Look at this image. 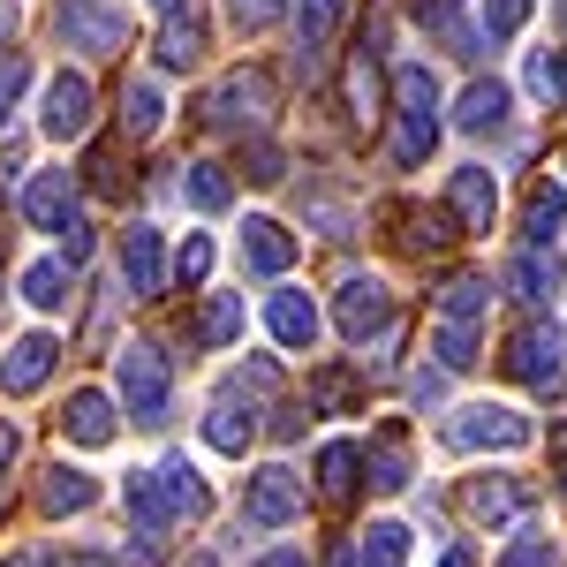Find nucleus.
<instances>
[{"instance_id": "nucleus-1", "label": "nucleus", "mask_w": 567, "mask_h": 567, "mask_svg": "<svg viewBox=\"0 0 567 567\" xmlns=\"http://www.w3.org/2000/svg\"><path fill=\"white\" fill-rule=\"evenodd\" d=\"M393 99H401V159L416 167V159H432V144H439V76L424 69V61H409L401 76H393Z\"/></svg>"}, {"instance_id": "nucleus-2", "label": "nucleus", "mask_w": 567, "mask_h": 567, "mask_svg": "<svg viewBox=\"0 0 567 567\" xmlns=\"http://www.w3.org/2000/svg\"><path fill=\"white\" fill-rule=\"evenodd\" d=\"M114 386H122L136 424H159L167 416V393H175V371H167V355L152 349V341H130V349L114 355Z\"/></svg>"}, {"instance_id": "nucleus-3", "label": "nucleus", "mask_w": 567, "mask_h": 567, "mask_svg": "<svg viewBox=\"0 0 567 567\" xmlns=\"http://www.w3.org/2000/svg\"><path fill=\"white\" fill-rule=\"evenodd\" d=\"M53 31L69 39V53H114L130 39V16L114 0H53Z\"/></svg>"}, {"instance_id": "nucleus-4", "label": "nucleus", "mask_w": 567, "mask_h": 567, "mask_svg": "<svg viewBox=\"0 0 567 567\" xmlns=\"http://www.w3.org/2000/svg\"><path fill=\"white\" fill-rule=\"evenodd\" d=\"M446 439H454V446H470V454H477V446H499V454H515V446H529V439H537V424H529L523 409H499V401H470V409H462V416L446 424Z\"/></svg>"}, {"instance_id": "nucleus-5", "label": "nucleus", "mask_w": 567, "mask_h": 567, "mask_svg": "<svg viewBox=\"0 0 567 567\" xmlns=\"http://www.w3.org/2000/svg\"><path fill=\"white\" fill-rule=\"evenodd\" d=\"M507 379H523L537 393H560L567 386V355H560V326H523L515 341H507Z\"/></svg>"}, {"instance_id": "nucleus-6", "label": "nucleus", "mask_w": 567, "mask_h": 567, "mask_svg": "<svg viewBox=\"0 0 567 567\" xmlns=\"http://www.w3.org/2000/svg\"><path fill=\"white\" fill-rule=\"evenodd\" d=\"M265 114H272V76H265V69H235V76L205 99V130H258Z\"/></svg>"}, {"instance_id": "nucleus-7", "label": "nucleus", "mask_w": 567, "mask_h": 567, "mask_svg": "<svg viewBox=\"0 0 567 567\" xmlns=\"http://www.w3.org/2000/svg\"><path fill=\"white\" fill-rule=\"evenodd\" d=\"M243 515H250L258 529H288L296 515H303V477L280 470V462L250 470V484H243Z\"/></svg>"}, {"instance_id": "nucleus-8", "label": "nucleus", "mask_w": 567, "mask_h": 567, "mask_svg": "<svg viewBox=\"0 0 567 567\" xmlns=\"http://www.w3.org/2000/svg\"><path fill=\"white\" fill-rule=\"evenodd\" d=\"M333 318H341V333H349V341H371V333H386V326H393L386 280H341V296H333Z\"/></svg>"}, {"instance_id": "nucleus-9", "label": "nucleus", "mask_w": 567, "mask_h": 567, "mask_svg": "<svg viewBox=\"0 0 567 567\" xmlns=\"http://www.w3.org/2000/svg\"><path fill=\"white\" fill-rule=\"evenodd\" d=\"M462 515L484 523V529L523 523V515H529V484H515V477H470V484H462Z\"/></svg>"}, {"instance_id": "nucleus-10", "label": "nucleus", "mask_w": 567, "mask_h": 567, "mask_svg": "<svg viewBox=\"0 0 567 567\" xmlns=\"http://www.w3.org/2000/svg\"><path fill=\"white\" fill-rule=\"evenodd\" d=\"M53 363H61V341L53 333H23L16 349L0 355V393H39L53 379Z\"/></svg>"}, {"instance_id": "nucleus-11", "label": "nucleus", "mask_w": 567, "mask_h": 567, "mask_svg": "<svg viewBox=\"0 0 567 567\" xmlns=\"http://www.w3.org/2000/svg\"><path fill=\"white\" fill-rule=\"evenodd\" d=\"M45 136H84L91 130V76H76V69H61L53 84H45Z\"/></svg>"}, {"instance_id": "nucleus-12", "label": "nucleus", "mask_w": 567, "mask_h": 567, "mask_svg": "<svg viewBox=\"0 0 567 567\" xmlns=\"http://www.w3.org/2000/svg\"><path fill=\"white\" fill-rule=\"evenodd\" d=\"M446 197H454V213H462L470 235H492V213H499V182H492V167H454V175H446Z\"/></svg>"}, {"instance_id": "nucleus-13", "label": "nucleus", "mask_w": 567, "mask_h": 567, "mask_svg": "<svg viewBox=\"0 0 567 567\" xmlns=\"http://www.w3.org/2000/svg\"><path fill=\"white\" fill-rule=\"evenodd\" d=\"M23 219H39V227H53V235H69L76 227V175H31V189H23Z\"/></svg>"}, {"instance_id": "nucleus-14", "label": "nucleus", "mask_w": 567, "mask_h": 567, "mask_svg": "<svg viewBox=\"0 0 567 567\" xmlns=\"http://www.w3.org/2000/svg\"><path fill=\"white\" fill-rule=\"evenodd\" d=\"M265 326H272L280 349H310L318 341V303H310L303 288H272L265 296Z\"/></svg>"}, {"instance_id": "nucleus-15", "label": "nucleus", "mask_w": 567, "mask_h": 567, "mask_svg": "<svg viewBox=\"0 0 567 567\" xmlns=\"http://www.w3.org/2000/svg\"><path fill=\"white\" fill-rule=\"evenodd\" d=\"M122 280H130V296H159V288H167L159 227H130V235H122Z\"/></svg>"}, {"instance_id": "nucleus-16", "label": "nucleus", "mask_w": 567, "mask_h": 567, "mask_svg": "<svg viewBox=\"0 0 567 567\" xmlns=\"http://www.w3.org/2000/svg\"><path fill=\"white\" fill-rule=\"evenodd\" d=\"M243 265L265 272V280H280V272L296 265V235H288L280 219H250V227H243Z\"/></svg>"}, {"instance_id": "nucleus-17", "label": "nucleus", "mask_w": 567, "mask_h": 567, "mask_svg": "<svg viewBox=\"0 0 567 567\" xmlns=\"http://www.w3.org/2000/svg\"><path fill=\"white\" fill-rule=\"evenodd\" d=\"M235 333H243V296L213 288V296L197 303V318H189V341H197V349H227Z\"/></svg>"}, {"instance_id": "nucleus-18", "label": "nucleus", "mask_w": 567, "mask_h": 567, "mask_svg": "<svg viewBox=\"0 0 567 567\" xmlns=\"http://www.w3.org/2000/svg\"><path fill=\"white\" fill-rule=\"evenodd\" d=\"M567 227V189L553 175L529 189V205H523V235H529V250H553V235Z\"/></svg>"}, {"instance_id": "nucleus-19", "label": "nucleus", "mask_w": 567, "mask_h": 567, "mask_svg": "<svg viewBox=\"0 0 567 567\" xmlns=\"http://www.w3.org/2000/svg\"><path fill=\"white\" fill-rule=\"evenodd\" d=\"M61 432L76 439V446H114V401L99 386H84L76 401H69V416H61Z\"/></svg>"}, {"instance_id": "nucleus-20", "label": "nucleus", "mask_w": 567, "mask_h": 567, "mask_svg": "<svg viewBox=\"0 0 567 567\" xmlns=\"http://www.w3.org/2000/svg\"><path fill=\"white\" fill-rule=\"evenodd\" d=\"M355 470H363V446H349V439H326V446H318V492H326L333 507L355 499Z\"/></svg>"}, {"instance_id": "nucleus-21", "label": "nucleus", "mask_w": 567, "mask_h": 567, "mask_svg": "<svg viewBox=\"0 0 567 567\" xmlns=\"http://www.w3.org/2000/svg\"><path fill=\"white\" fill-rule=\"evenodd\" d=\"M507 288L523 303H553L560 296V250H523V258L507 265Z\"/></svg>"}, {"instance_id": "nucleus-22", "label": "nucleus", "mask_w": 567, "mask_h": 567, "mask_svg": "<svg viewBox=\"0 0 567 567\" xmlns=\"http://www.w3.org/2000/svg\"><path fill=\"white\" fill-rule=\"evenodd\" d=\"M349 8H355V0H303V16H296V23H303V61H310V69L333 53L341 23H349Z\"/></svg>"}, {"instance_id": "nucleus-23", "label": "nucleus", "mask_w": 567, "mask_h": 567, "mask_svg": "<svg viewBox=\"0 0 567 567\" xmlns=\"http://www.w3.org/2000/svg\"><path fill=\"white\" fill-rule=\"evenodd\" d=\"M91 499H99V484H91L84 470H69V462H53V470H45V484H39V507H45V515H84Z\"/></svg>"}, {"instance_id": "nucleus-24", "label": "nucleus", "mask_w": 567, "mask_h": 567, "mask_svg": "<svg viewBox=\"0 0 567 567\" xmlns=\"http://www.w3.org/2000/svg\"><path fill=\"white\" fill-rule=\"evenodd\" d=\"M454 122L470 136H492L499 122H507V84H492V76H477V84L462 91V106H454Z\"/></svg>"}, {"instance_id": "nucleus-25", "label": "nucleus", "mask_w": 567, "mask_h": 567, "mask_svg": "<svg viewBox=\"0 0 567 567\" xmlns=\"http://www.w3.org/2000/svg\"><path fill=\"white\" fill-rule=\"evenodd\" d=\"M484 310H492V280H484V272L446 280V296H439V326H477Z\"/></svg>"}, {"instance_id": "nucleus-26", "label": "nucleus", "mask_w": 567, "mask_h": 567, "mask_svg": "<svg viewBox=\"0 0 567 567\" xmlns=\"http://www.w3.org/2000/svg\"><path fill=\"white\" fill-rule=\"evenodd\" d=\"M122 507L144 523V537L175 523V507H167V492H159V470H130V484H122Z\"/></svg>"}, {"instance_id": "nucleus-27", "label": "nucleus", "mask_w": 567, "mask_h": 567, "mask_svg": "<svg viewBox=\"0 0 567 567\" xmlns=\"http://www.w3.org/2000/svg\"><path fill=\"white\" fill-rule=\"evenodd\" d=\"M159 492H167V507H175V523L182 515H205V507H213V492H205V477H197V470H189V462H159Z\"/></svg>"}, {"instance_id": "nucleus-28", "label": "nucleus", "mask_w": 567, "mask_h": 567, "mask_svg": "<svg viewBox=\"0 0 567 567\" xmlns=\"http://www.w3.org/2000/svg\"><path fill=\"white\" fill-rule=\"evenodd\" d=\"M182 197H189L197 213H227V205H235V182H227L219 159H197V167L182 175Z\"/></svg>"}, {"instance_id": "nucleus-29", "label": "nucleus", "mask_w": 567, "mask_h": 567, "mask_svg": "<svg viewBox=\"0 0 567 567\" xmlns=\"http://www.w3.org/2000/svg\"><path fill=\"white\" fill-rule=\"evenodd\" d=\"M386 219L401 227L409 250H439V243H454V235H446V213H432V205H393Z\"/></svg>"}, {"instance_id": "nucleus-30", "label": "nucleus", "mask_w": 567, "mask_h": 567, "mask_svg": "<svg viewBox=\"0 0 567 567\" xmlns=\"http://www.w3.org/2000/svg\"><path fill=\"white\" fill-rule=\"evenodd\" d=\"M159 122H167V99H159V84L136 76V84L122 91V136H152Z\"/></svg>"}, {"instance_id": "nucleus-31", "label": "nucleus", "mask_w": 567, "mask_h": 567, "mask_svg": "<svg viewBox=\"0 0 567 567\" xmlns=\"http://www.w3.org/2000/svg\"><path fill=\"white\" fill-rule=\"evenodd\" d=\"M250 432H258V416H243L235 401H219L205 416V446H219V454H250Z\"/></svg>"}, {"instance_id": "nucleus-32", "label": "nucleus", "mask_w": 567, "mask_h": 567, "mask_svg": "<svg viewBox=\"0 0 567 567\" xmlns=\"http://www.w3.org/2000/svg\"><path fill=\"white\" fill-rule=\"evenodd\" d=\"M69 272H76V265H61V258L31 265V272H23V303L31 310H61L69 303Z\"/></svg>"}, {"instance_id": "nucleus-33", "label": "nucleus", "mask_w": 567, "mask_h": 567, "mask_svg": "<svg viewBox=\"0 0 567 567\" xmlns=\"http://www.w3.org/2000/svg\"><path fill=\"white\" fill-rule=\"evenodd\" d=\"M197 53H205V23H197V16H167V31H159V61H167V69H189Z\"/></svg>"}, {"instance_id": "nucleus-34", "label": "nucleus", "mask_w": 567, "mask_h": 567, "mask_svg": "<svg viewBox=\"0 0 567 567\" xmlns=\"http://www.w3.org/2000/svg\"><path fill=\"white\" fill-rule=\"evenodd\" d=\"M523 84H529V99H545V106H560L567 99V53H529V69H523Z\"/></svg>"}, {"instance_id": "nucleus-35", "label": "nucleus", "mask_w": 567, "mask_h": 567, "mask_svg": "<svg viewBox=\"0 0 567 567\" xmlns=\"http://www.w3.org/2000/svg\"><path fill=\"white\" fill-rule=\"evenodd\" d=\"M363 470H371V484L401 492V484H409V454H401V432H379V446L363 454Z\"/></svg>"}, {"instance_id": "nucleus-36", "label": "nucleus", "mask_w": 567, "mask_h": 567, "mask_svg": "<svg viewBox=\"0 0 567 567\" xmlns=\"http://www.w3.org/2000/svg\"><path fill=\"white\" fill-rule=\"evenodd\" d=\"M363 567H409V529L401 523H371L363 529Z\"/></svg>"}, {"instance_id": "nucleus-37", "label": "nucleus", "mask_w": 567, "mask_h": 567, "mask_svg": "<svg viewBox=\"0 0 567 567\" xmlns=\"http://www.w3.org/2000/svg\"><path fill=\"white\" fill-rule=\"evenodd\" d=\"M355 371L349 363H326V371H318V379H310V401H318V409H333V416H341V409H355Z\"/></svg>"}, {"instance_id": "nucleus-38", "label": "nucleus", "mask_w": 567, "mask_h": 567, "mask_svg": "<svg viewBox=\"0 0 567 567\" xmlns=\"http://www.w3.org/2000/svg\"><path fill=\"white\" fill-rule=\"evenodd\" d=\"M432 355L446 363V371H470V363H477V326H439Z\"/></svg>"}, {"instance_id": "nucleus-39", "label": "nucleus", "mask_w": 567, "mask_h": 567, "mask_svg": "<svg viewBox=\"0 0 567 567\" xmlns=\"http://www.w3.org/2000/svg\"><path fill=\"white\" fill-rule=\"evenodd\" d=\"M560 560V537H545V529H523L507 553H499V567H553Z\"/></svg>"}, {"instance_id": "nucleus-40", "label": "nucleus", "mask_w": 567, "mask_h": 567, "mask_svg": "<svg viewBox=\"0 0 567 567\" xmlns=\"http://www.w3.org/2000/svg\"><path fill=\"white\" fill-rule=\"evenodd\" d=\"M537 0H484V39H515Z\"/></svg>"}, {"instance_id": "nucleus-41", "label": "nucleus", "mask_w": 567, "mask_h": 567, "mask_svg": "<svg viewBox=\"0 0 567 567\" xmlns=\"http://www.w3.org/2000/svg\"><path fill=\"white\" fill-rule=\"evenodd\" d=\"M175 272H182V288H197V280L213 272V243H205V235H189V243L175 250Z\"/></svg>"}, {"instance_id": "nucleus-42", "label": "nucleus", "mask_w": 567, "mask_h": 567, "mask_svg": "<svg viewBox=\"0 0 567 567\" xmlns=\"http://www.w3.org/2000/svg\"><path fill=\"white\" fill-rule=\"evenodd\" d=\"M280 8H288V0H227L235 31H265V23H280Z\"/></svg>"}, {"instance_id": "nucleus-43", "label": "nucleus", "mask_w": 567, "mask_h": 567, "mask_svg": "<svg viewBox=\"0 0 567 567\" xmlns=\"http://www.w3.org/2000/svg\"><path fill=\"white\" fill-rule=\"evenodd\" d=\"M235 386H243V393H272V386H280V371L258 355V363H243V371H235Z\"/></svg>"}, {"instance_id": "nucleus-44", "label": "nucleus", "mask_w": 567, "mask_h": 567, "mask_svg": "<svg viewBox=\"0 0 567 567\" xmlns=\"http://www.w3.org/2000/svg\"><path fill=\"white\" fill-rule=\"evenodd\" d=\"M84 175H91V189H122V175H114V152H106V144L84 159Z\"/></svg>"}, {"instance_id": "nucleus-45", "label": "nucleus", "mask_w": 567, "mask_h": 567, "mask_svg": "<svg viewBox=\"0 0 567 567\" xmlns=\"http://www.w3.org/2000/svg\"><path fill=\"white\" fill-rule=\"evenodd\" d=\"M250 182H280V152H272V144L250 152Z\"/></svg>"}, {"instance_id": "nucleus-46", "label": "nucleus", "mask_w": 567, "mask_h": 567, "mask_svg": "<svg viewBox=\"0 0 567 567\" xmlns=\"http://www.w3.org/2000/svg\"><path fill=\"white\" fill-rule=\"evenodd\" d=\"M409 8H416V23H439V31L454 23V0H409Z\"/></svg>"}, {"instance_id": "nucleus-47", "label": "nucleus", "mask_w": 567, "mask_h": 567, "mask_svg": "<svg viewBox=\"0 0 567 567\" xmlns=\"http://www.w3.org/2000/svg\"><path fill=\"white\" fill-rule=\"evenodd\" d=\"M23 84H31V69H23V61H0V106H8Z\"/></svg>"}, {"instance_id": "nucleus-48", "label": "nucleus", "mask_w": 567, "mask_h": 567, "mask_svg": "<svg viewBox=\"0 0 567 567\" xmlns=\"http://www.w3.org/2000/svg\"><path fill=\"white\" fill-rule=\"evenodd\" d=\"M8 462H16V424L0 416V470H8Z\"/></svg>"}, {"instance_id": "nucleus-49", "label": "nucleus", "mask_w": 567, "mask_h": 567, "mask_svg": "<svg viewBox=\"0 0 567 567\" xmlns=\"http://www.w3.org/2000/svg\"><path fill=\"white\" fill-rule=\"evenodd\" d=\"M439 567H477V560H470V545H446V553H439Z\"/></svg>"}, {"instance_id": "nucleus-50", "label": "nucleus", "mask_w": 567, "mask_h": 567, "mask_svg": "<svg viewBox=\"0 0 567 567\" xmlns=\"http://www.w3.org/2000/svg\"><path fill=\"white\" fill-rule=\"evenodd\" d=\"M258 567H303V553H272V560H258Z\"/></svg>"}, {"instance_id": "nucleus-51", "label": "nucleus", "mask_w": 567, "mask_h": 567, "mask_svg": "<svg viewBox=\"0 0 567 567\" xmlns=\"http://www.w3.org/2000/svg\"><path fill=\"white\" fill-rule=\"evenodd\" d=\"M69 567H114V560H106V553H76Z\"/></svg>"}, {"instance_id": "nucleus-52", "label": "nucleus", "mask_w": 567, "mask_h": 567, "mask_svg": "<svg viewBox=\"0 0 567 567\" xmlns=\"http://www.w3.org/2000/svg\"><path fill=\"white\" fill-rule=\"evenodd\" d=\"M8 567H53V560H45V553H16Z\"/></svg>"}, {"instance_id": "nucleus-53", "label": "nucleus", "mask_w": 567, "mask_h": 567, "mask_svg": "<svg viewBox=\"0 0 567 567\" xmlns=\"http://www.w3.org/2000/svg\"><path fill=\"white\" fill-rule=\"evenodd\" d=\"M0 31H16V0H0Z\"/></svg>"}, {"instance_id": "nucleus-54", "label": "nucleus", "mask_w": 567, "mask_h": 567, "mask_svg": "<svg viewBox=\"0 0 567 567\" xmlns=\"http://www.w3.org/2000/svg\"><path fill=\"white\" fill-rule=\"evenodd\" d=\"M152 8H159V16H182V0H152Z\"/></svg>"}, {"instance_id": "nucleus-55", "label": "nucleus", "mask_w": 567, "mask_h": 567, "mask_svg": "<svg viewBox=\"0 0 567 567\" xmlns=\"http://www.w3.org/2000/svg\"><path fill=\"white\" fill-rule=\"evenodd\" d=\"M553 446H560V462H567V424H560V432H553Z\"/></svg>"}, {"instance_id": "nucleus-56", "label": "nucleus", "mask_w": 567, "mask_h": 567, "mask_svg": "<svg viewBox=\"0 0 567 567\" xmlns=\"http://www.w3.org/2000/svg\"><path fill=\"white\" fill-rule=\"evenodd\" d=\"M560 492H567V462H560Z\"/></svg>"}]
</instances>
